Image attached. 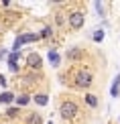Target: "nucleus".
I'll return each instance as SVG.
<instances>
[{
    "label": "nucleus",
    "instance_id": "obj_17",
    "mask_svg": "<svg viewBox=\"0 0 120 124\" xmlns=\"http://www.w3.org/2000/svg\"><path fill=\"white\" fill-rule=\"evenodd\" d=\"M102 39H104V31H96V33H94V41H96V43H100Z\"/></svg>",
    "mask_w": 120,
    "mask_h": 124
},
{
    "label": "nucleus",
    "instance_id": "obj_15",
    "mask_svg": "<svg viewBox=\"0 0 120 124\" xmlns=\"http://www.w3.org/2000/svg\"><path fill=\"white\" fill-rule=\"evenodd\" d=\"M29 100H31V98H29L27 94H23V96H18V98H16L18 106H27V104H29Z\"/></svg>",
    "mask_w": 120,
    "mask_h": 124
},
{
    "label": "nucleus",
    "instance_id": "obj_2",
    "mask_svg": "<svg viewBox=\"0 0 120 124\" xmlns=\"http://www.w3.org/2000/svg\"><path fill=\"white\" fill-rule=\"evenodd\" d=\"M92 81H94V77H92V73L88 69L75 71V81H73L75 87H80V90H88V87L92 85Z\"/></svg>",
    "mask_w": 120,
    "mask_h": 124
},
{
    "label": "nucleus",
    "instance_id": "obj_13",
    "mask_svg": "<svg viewBox=\"0 0 120 124\" xmlns=\"http://www.w3.org/2000/svg\"><path fill=\"white\" fill-rule=\"evenodd\" d=\"M86 102H88V106H92V108H96V106H98V98H96V96H92V94H88V96H86Z\"/></svg>",
    "mask_w": 120,
    "mask_h": 124
},
{
    "label": "nucleus",
    "instance_id": "obj_8",
    "mask_svg": "<svg viewBox=\"0 0 120 124\" xmlns=\"http://www.w3.org/2000/svg\"><path fill=\"white\" fill-rule=\"evenodd\" d=\"M10 102H14V94L12 92H2L0 94V104H10Z\"/></svg>",
    "mask_w": 120,
    "mask_h": 124
},
{
    "label": "nucleus",
    "instance_id": "obj_14",
    "mask_svg": "<svg viewBox=\"0 0 120 124\" xmlns=\"http://www.w3.org/2000/svg\"><path fill=\"white\" fill-rule=\"evenodd\" d=\"M51 35H53V31H51V27H45V29H43V31L39 33V39H41V37H43V39H49Z\"/></svg>",
    "mask_w": 120,
    "mask_h": 124
},
{
    "label": "nucleus",
    "instance_id": "obj_7",
    "mask_svg": "<svg viewBox=\"0 0 120 124\" xmlns=\"http://www.w3.org/2000/svg\"><path fill=\"white\" fill-rule=\"evenodd\" d=\"M27 124H43V118H41L39 112H31L27 116Z\"/></svg>",
    "mask_w": 120,
    "mask_h": 124
},
{
    "label": "nucleus",
    "instance_id": "obj_6",
    "mask_svg": "<svg viewBox=\"0 0 120 124\" xmlns=\"http://www.w3.org/2000/svg\"><path fill=\"white\" fill-rule=\"evenodd\" d=\"M18 57L20 55L16 53V51H12V53L8 55V69L10 71H18Z\"/></svg>",
    "mask_w": 120,
    "mask_h": 124
},
{
    "label": "nucleus",
    "instance_id": "obj_4",
    "mask_svg": "<svg viewBox=\"0 0 120 124\" xmlns=\"http://www.w3.org/2000/svg\"><path fill=\"white\" fill-rule=\"evenodd\" d=\"M69 27L73 31H80L83 27V12H80V10H73V12L69 14Z\"/></svg>",
    "mask_w": 120,
    "mask_h": 124
},
{
    "label": "nucleus",
    "instance_id": "obj_16",
    "mask_svg": "<svg viewBox=\"0 0 120 124\" xmlns=\"http://www.w3.org/2000/svg\"><path fill=\"white\" fill-rule=\"evenodd\" d=\"M18 112H20L18 108H8V110H6V116H8V118H16Z\"/></svg>",
    "mask_w": 120,
    "mask_h": 124
},
{
    "label": "nucleus",
    "instance_id": "obj_9",
    "mask_svg": "<svg viewBox=\"0 0 120 124\" xmlns=\"http://www.w3.org/2000/svg\"><path fill=\"white\" fill-rule=\"evenodd\" d=\"M80 55H81L80 47H71L69 51H67V59H69V61H75V59H80Z\"/></svg>",
    "mask_w": 120,
    "mask_h": 124
},
{
    "label": "nucleus",
    "instance_id": "obj_1",
    "mask_svg": "<svg viewBox=\"0 0 120 124\" xmlns=\"http://www.w3.org/2000/svg\"><path fill=\"white\" fill-rule=\"evenodd\" d=\"M77 112H80V106H77L75 102H71V100L61 102L59 114H61V118H63V120H73V118L77 116Z\"/></svg>",
    "mask_w": 120,
    "mask_h": 124
},
{
    "label": "nucleus",
    "instance_id": "obj_3",
    "mask_svg": "<svg viewBox=\"0 0 120 124\" xmlns=\"http://www.w3.org/2000/svg\"><path fill=\"white\" fill-rule=\"evenodd\" d=\"M33 41H39V35H35V33H24V35H18L16 41H14V45H12V49L18 53V49L23 47L24 43H33Z\"/></svg>",
    "mask_w": 120,
    "mask_h": 124
},
{
    "label": "nucleus",
    "instance_id": "obj_10",
    "mask_svg": "<svg viewBox=\"0 0 120 124\" xmlns=\"http://www.w3.org/2000/svg\"><path fill=\"white\" fill-rule=\"evenodd\" d=\"M49 61H51V65H53V67H57V65L61 63V57L57 55V51H53V49L49 51Z\"/></svg>",
    "mask_w": 120,
    "mask_h": 124
},
{
    "label": "nucleus",
    "instance_id": "obj_19",
    "mask_svg": "<svg viewBox=\"0 0 120 124\" xmlns=\"http://www.w3.org/2000/svg\"><path fill=\"white\" fill-rule=\"evenodd\" d=\"M0 85H6V77L4 75H0Z\"/></svg>",
    "mask_w": 120,
    "mask_h": 124
},
{
    "label": "nucleus",
    "instance_id": "obj_20",
    "mask_svg": "<svg viewBox=\"0 0 120 124\" xmlns=\"http://www.w3.org/2000/svg\"><path fill=\"white\" fill-rule=\"evenodd\" d=\"M4 57H6V51L2 49V51H0V59H4Z\"/></svg>",
    "mask_w": 120,
    "mask_h": 124
},
{
    "label": "nucleus",
    "instance_id": "obj_18",
    "mask_svg": "<svg viewBox=\"0 0 120 124\" xmlns=\"http://www.w3.org/2000/svg\"><path fill=\"white\" fill-rule=\"evenodd\" d=\"M96 10H98V16H104V4L96 2Z\"/></svg>",
    "mask_w": 120,
    "mask_h": 124
},
{
    "label": "nucleus",
    "instance_id": "obj_12",
    "mask_svg": "<svg viewBox=\"0 0 120 124\" xmlns=\"http://www.w3.org/2000/svg\"><path fill=\"white\" fill-rule=\"evenodd\" d=\"M118 90H120V75H116V79H114V84H112V90H110L112 98L118 96Z\"/></svg>",
    "mask_w": 120,
    "mask_h": 124
},
{
    "label": "nucleus",
    "instance_id": "obj_11",
    "mask_svg": "<svg viewBox=\"0 0 120 124\" xmlns=\"http://www.w3.org/2000/svg\"><path fill=\"white\" fill-rule=\"evenodd\" d=\"M47 102H49L47 94H35V104H39V106H47Z\"/></svg>",
    "mask_w": 120,
    "mask_h": 124
},
{
    "label": "nucleus",
    "instance_id": "obj_5",
    "mask_svg": "<svg viewBox=\"0 0 120 124\" xmlns=\"http://www.w3.org/2000/svg\"><path fill=\"white\" fill-rule=\"evenodd\" d=\"M27 65H29V69L39 71V69H41V65H43V59H41V55H39V53H29V57H27Z\"/></svg>",
    "mask_w": 120,
    "mask_h": 124
},
{
    "label": "nucleus",
    "instance_id": "obj_21",
    "mask_svg": "<svg viewBox=\"0 0 120 124\" xmlns=\"http://www.w3.org/2000/svg\"><path fill=\"white\" fill-rule=\"evenodd\" d=\"M49 124H51V122H49Z\"/></svg>",
    "mask_w": 120,
    "mask_h": 124
}]
</instances>
